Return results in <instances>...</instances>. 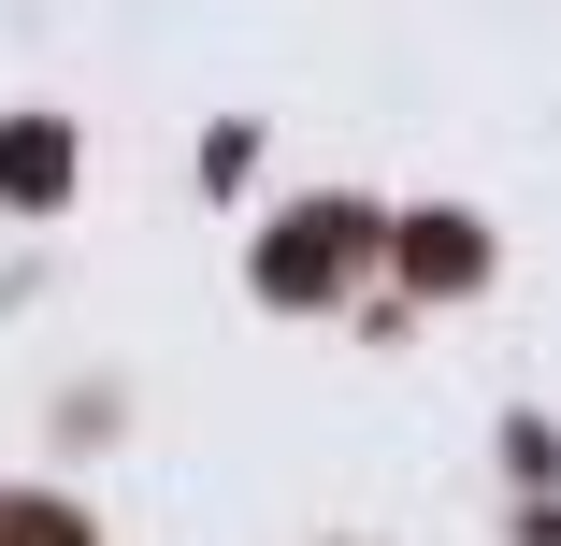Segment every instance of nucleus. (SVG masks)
Listing matches in <instances>:
<instances>
[{
  "label": "nucleus",
  "mask_w": 561,
  "mask_h": 546,
  "mask_svg": "<svg viewBox=\"0 0 561 546\" xmlns=\"http://www.w3.org/2000/svg\"><path fill=\"white\" fill-rule=\"evenodd\" d=\"M58 130H0V187H15V201H58Z\"/></svg>",
  "instance_id": "f257e3e1"
},
{
  "label": "nucleus",
  "mask_w": 561,
  "mask_h": 546,
  "mask_svg": "<svg viewBox=\"0 0 561 546\" xmlns=\"http://www.w3.org/2000/svg\"><path fill=\"white\" fill-rule=\"evenodd\" d=\"M0 546H87V532H72L58 503H0Z\"/></svg>",
  "instance_id": "f03ea898"
}]
</instances>
